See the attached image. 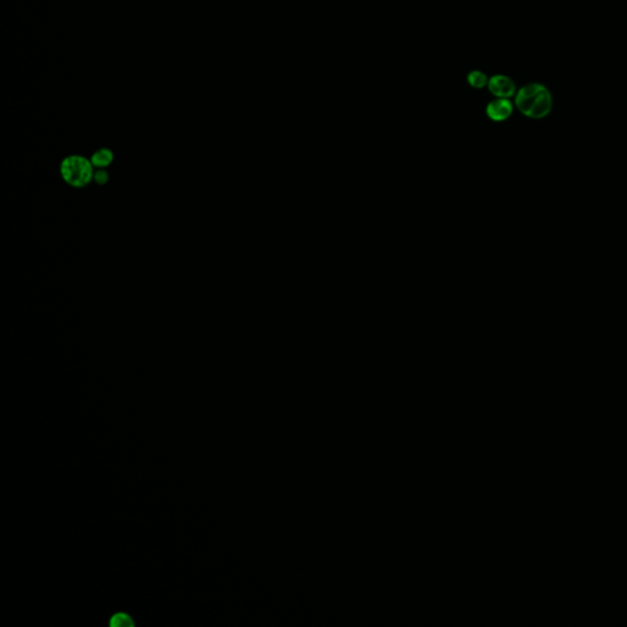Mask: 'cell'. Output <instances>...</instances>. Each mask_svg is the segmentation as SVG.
Segmentation results:
<instances>
[{"label":"cell","mask_w":627,"mask_h":627,"mask_svg":"<svg viewBox=\"0 0 627 627\" xmlns=\"http://www.w3.org/2000/svg\"><path fill=\"white\" fill-rule=\"evenodd\" d=\"M515 106L522 115L532 119H542L553 108L549 90L542 83H528L515 94Z\"/></svg>","instance_id":"1"},{"label":"cell","mask_w":627,"mask_h":627,"mask_svg":"<svg viewBox=\"0 0 627 627\" xmlns=\"http://www.w3.org/2000/svg\"><path fill=\"white\" fill-rule=\"evenodd\" d=\"M62 181L72 187H86L94 181V167L91 160L83 156L72 155L65 157L60 163Z\"/></svg>","instance_id":"2"},{"label":"cell","mask_w":627,"mask_h":627,"mask_svg":"<svg viewBox=\"0 0 627 627\" xmlns=\"http://www.w3.org/2000/svg\"><path fill=\"white\" fill-rule=\"evenodd\" d=\"M110 625L115 627H128L133 625V621H131L129 615L119 612V614H115V617H112Z\"/></svg>","instance_id":"7"},{"label":"cell","mask_w":627,"mask_h":627,"mask_svg":"<svg viewBox=\"0 0 627 627\" xmlns=\"http://www.w3.org/2000/svg\"><path fill=\"white\" fill-rule=\"evenodd\" d=\"M467 83L471 87L482 90V88L487 87L489 78H487V74L482 70H472L467 75Z\"/></svg>","instance_id":"6"},{"label":"cell","mask_w":627,"mask_h":627,"mask_svg":"<svg viewBox=\"0 0 627 627\" xmlns=\"http://www.w3.org/2000/svg\"><path fill=\"white\" fill-rule=\"evenodd\" d=\"M487 87L495 99H511L517 92L516 83H513L512 78L503 74L489 78Z\"/></svg>","instance_id":"3"},{"label":"cell","mask_w":627,"mask_h":627,"mask_svg":"<svg viewBox=\"0 0 627 627\" xmlns=\"http://www.w3.org/2000/svg\"><path fill=\"white\" fill-rule=\"evenodd\" d=\"M94 181L99 185H104L108 183L109 174L104 169H97V171H94Z\"/></svg>","instance_id":"8"},{"label":"cell","mask_w":627,"mask_h":627,"mask_svg":"<svg viewBox=\"0 0 627 627\" xmlns=\"http://www.w3.org/2000/svg\"><path fill=\"white\" fill-rule=\"evenodd\" d=\"M489 119L496 123L508 120L513 113V103L510 99H495L489 102L485 108Z\"/></svg>","instance_id":"4"},{"label":"cell","mask_w":627,"mask_h":627,"mask_svg":"<svg viewBox=\"0 0 627 627\" xmlns=\"http://www.w3.org/2000/svg\"><path fill=\"white\" fill-rule=\"evenodd\" d=\"M90 160L92 162L94 168L104 169V168H107V167L110 166L113 163L115 155H113L112 150L103 147V149H99V150L96 151L94 155L91 156Z\"/></svg>","instance_id":"5"}]
</instances>
